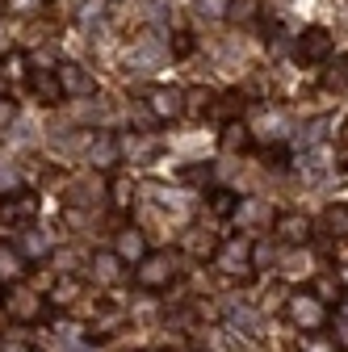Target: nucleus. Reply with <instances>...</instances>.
<instances>
[{
  "label": "nucleus",
  "instance_id": "5701e85b",
  "mask_svg": "<svg viewBox=\"0 0 348 352\" xmlns=\"http://www.w3.org/2000/svg\"><path fill=\"white\" fill-rule=\"evenodd\" d=\"M214 248H219V239H214L210 231H193V235H189V252H193V256H206V260H210Z\"/></svg>",
  "mask_w": 348,
  "mask_h": 352
},
{
  "label": "nucleus",
  "instance_id": "423d86ee",
  "mask_svg": "<svg viewBox=\"0 0 348 352\" xmlns=\"http://www.w3.org/2000/svg\"><path fill=\"white\" fill-rule=\"evenodd\" d=\"M143 101H147V109H151L155 122H177V118H185V88L155 84V88H147Z\"/></svg>",
  "mask_w": 348,
  "mask_h": 352
},
{
  "label": "nucleus",
  "instance_id": "39448f33",
  "mask_svg": "<svg viewBox=\"0 0 348 352\" xmlns=\"http://www.w3.org/2000/svg\"><path fill=\"white\" fill-rule=\"evenodd\" d=\"M5 311L17 319V323H42L51 315V302L42 298L38 289H25V285H13L9 294H5Z\"/></svg>",
  "mask_w": 348,
  "mask_h": 352
},
{
  "label": "nucleus",
  "instance_id": "c9c22d12",
  "mask_svg": "<svg viewBox=\"0 0 348 352\" xmlns=\"http://www.w3.org/2000/svg\"><path fill=\"white\" fill-rule=\"evenodd\" d=\"M139 352H147V348H139Z\"/></svg>",
  "mask_w": 348,
  "mask_h": 352
},
{
  "label": "nucleus",
  "instance_id": "72a5a7b5",
  "mask_svg": "<svg viewBox=\"0 0 348 352\" xmlns=\"http://www.w3.org/2000/svg\"><path fill=\"white\" fill-rule=\"evenodd\" d=\"M0 311H5V289H0Z\"/></svg>",
  "mask_w": 348,
  "mask_h": 352
},
{
  "label": "nucleus",
  "instance_id": "6ab92c4d",
  "mask_svg": "<svg viewBox=\"0 0 348 352\" xmlns=\"http://www.w3.org/2000/svg\"><path fill=\"white\" fill-rule=\"evenodd\" d=\"M210 210H214V218H235L239 197H235L231 189H214V193H210Z\"/></svg>",
  "mask_w": 348,
  "mask_h": 352
},
{
  "label": "nucleus",
  "instance_id": "2f4dec72",
  "mask_svg": "<svg viewBox=\"0 0 348 352\" xmlns=\"http://www.w3.org/2000/svg\"><path fill=\"white\" fill-rule=\"evenodd\" d=\"M9 9H38V0H9Z\"/></svg>",
  "mask_w": 348,
  "mask_h": 352
},
{
  "label": "nucleus",
  "instance_id": "c756f323",
  "mask_svg": "<svg viewBox=\"0 0 348 352\" xmlns=\"http://www.w3.org/2000/svg\"><path fill=\"white\" fill-rule=\"evenodd\" d=\"M336 319H340V323H344V327H348V294H344V298H340V302H336Z\"/></svg>",
  "mask_w": 348,
  "mask_h": 352
},
{
  "label": "nucleus",
  "instance_id": "f704fd0d",
  "mask_svg": "<svg viewBox=\"0 0 348 352\" xmlns=\"http://www.w3.org/2000/svg\"><path fill=\"white\" fill-rule=\"evenodd\" d=\"M5 9H9V0H0V13H5Z\"/></svg>",
  "mask_w": 348,
  "mask_h": 352
},
{
  "label": "nucleus",
  "instance_id": "b1692460",
  "mask_svg": "<svg viewBox=\"0 0 348 352\" xmlns=\"http://www.w3.org/2000/svg\"><path fill=\"white\" fill-rule=\"evenodd\" d=\"M193 47H197V38H193L189 30H177V34H172V55H177V59H189Z\"/></svg>",
  "mask_w": 348,
  "mask_h": 352
},
{
  "label": "nucleus",
  "instance_id": "2eb2a0df",
  "mask_svg": "<svg viewBox=\"0 0 348 352\" xmlns=\"http://www.w3.org/2000/svg\"><path fill=\"white\" fill-rule=\"evenodd\" d=\"M89 160H93L97 168H113V164L122 160V139H118V135H101V139L93 143Z\"/></svg>",
  "mask_w": 348,
  "mask_h": 352
},
{
  "label": "nucleus",
  "instance_id": "412c9836",
  "mask_svg": "<svg viewBox=\"0 0 348 352\" xmlns=\"http://www.w3.org/2000/svg\"><path fill=\"white\" fill-rule=\"evenodd\" d=\"M130 193H135V181H130V176H113V181H109V197H113L118 210L130 206Z\"/></svg>",
  "mask_w": 348,
  "mask_h": 352
},
{
  "label": "nucleus",
  "instance_id": "dca6fc26",
  "mask_svg": "<svg viewBox=\"0 0 348 352\" xmlns=\"http://www.w3.org/2000/svg\"><path fill=\"white\" fill-rule=\"evenodd\" d=\"M307 289H311V294H315V298H319L323 306H331V302H340V298H344V289H340L336 273H319V277H315V281H311Z\"/></svg>",
  "mask_w": 348,
  "mask_h": 352
},
{
  "label": "nucleus",
  "instance_id": "f257e3e1",
  "mask_svg": "<svg viewBox=\"0 0 348 352\" xmlns=\"http://www.w3.org/2000/svg\"><path fill=\"white\" fill-rule=\"evenodd\" d=\"M281 315L302 336H323L331 323V306H323L311 289H290V298L281 302Z\"/></svg>",
  "mask_w": 348,
  "mask_h": 352
},
{
  "label": "nucleus",
  "instance_id": "4468645a",
  "mask_svg": "<svg viewBox=\"0 0 348 352\" xmlns=\"http://www.w3.org/2000/svg\"><path fill=\"white\" fill-rule=\"evenodd\" d=\"M319 231L327 239H348V206L344 201H336V206H327L319 214Z\"/></svg>",
  "mask_w": 348,
  "mask_h": 352
},
{
  "label": "nucleus",
  "instance_id": "aec40b11",
  "mask_svg": "<svg viewBox=\"0 0 348 352\" xmlns=\"http://www.w3.org/2000/svg\"><path fill=\"white\" fill-rule=\"evenodd\" d=\"M93 264H97V269H93V273H97L101 281H122V269H118V264H122V260H118L113 252H101V256H97Z\"/></svg>",
  "mask_w": 348,
  "mask_h": 352
},
{
  "label": "nucleus",
  "instance_id": "f3484780",
  "mask_svg": "<svg viewBox=\"0 0 348 352\" xmlns=\"http://www.w3.org/2000/svg\"><path fill=\"white\" fill-rule=\"evenodd\" d=\"M219 143H223V151H248L252 135H248V126H243V122H231V126H223Z\"/></svg>",
  "mask_w": 348,
  "mask_h": 352
},
{
  "label": "nucleus",
  "instance_id": "473e14b6",
  "mask_svg": "<svg viewBox=\"0 0 348 352\" xmlns=\"http://www.w3.org/2000/svg\"><path fill=\"white\" fill-rule=\"evenodd\" d=\"M336 281H340V289H348V264H344V269L336 273Z\"/></svg>",
  "mask_w": 348,
  "mask_h": 352
},
{
  "label": "nucleus",
  "instance_id": "a878e982",
  "mask_svg": "<svg viewBox=\"0 0 348 352\" xmlns=\"http://www.w3.org/2000/svg\"><path fill=\"white\" fill-rule=\"evenodd\" d=\"M21 189V176L13 172V168H0V197H9V193H17Z\"/></svg>",
  "mask_w": 348,
  "mask_h": 352
},
{
  "label": "nucleus",
  "instance_id": "7ed1b4c3",
  "mask_svg": "<svg viewBox=\"0 0 348 352\" xmlns=\"http://www.w3.org/2000/svg\"><path fill=\"white\" fill-rule=\"evenodd\" d=\"M210 264H214V273L227 277V281H248V277L256 273V264H252V235L219 239V248H214Z\"/></svg>",
  "mask_w": 348,
  "mask_h": 352
},
{
  "label": "nucleus",
  "instance_id": "c85d7f7f",
  "mask_svg": "<svg viewBox=\"0 0 348 352\" xmlns=\"http://www.w3.org/2000/svg\"><path fill=\"white\" fill-rule=\"evenodd\" d=\"M336 143H340V155L348 160V118H344V126L336 130Z\"/></svg>",
  "mask_w": 348,
  "mask_h": 352
},
{
  "label": "nucleus",
  "instance_id": "393cba45",
  "mask_svg": "<svg viewBox=\"0 0 348 352\" xmlns=\"http://www.w3.org/2000/svg\"><path fill=\"white\" fill-rule=\"evenodd\" d=\"M0 72H5V80H25L30 76L21 55H5V59H0Z\"/></svg>",
  "mask_w": 348,
  "mask_h": 352
},
{
  "label": "nucleus",
  "instance_id": "f03ea898",
  "mask_svg": "<svg viewBox=\"0 0 348 352\" xmlns=\"http://www.w3.org/2000/svg\"><path fill=\"white\" fill-rule=\"evenodd\" d=\"M181 273V256L177 252H147L135 269H130V281H135L143 294H164Z\"/></svg>",
  "mask_w": 348,
  "mask_h": 352
},
{
  "label": "nucleus",
  "instance_id": "ddd939ff",
  "mask_svg": "<svg viewBox=\"0 0 348 352\" xmlns=\"http://www.w3.org/2000/svg\"><path fill=\"white\" fill-rule=\"evenodd\" d=\"M25 281V256L13 243H0V289Z\"/></svg>",
  "mask_w": 348,
  "mask_h": 352
},
{
  "label": "nucleus",
  "instance_id": "20e7f679",
  "mask_svg": "<svg viewBox=\"0 0 348 352\" xmlns=\"http://www.w3.org/2000/svg\"><path fill=\"white\" fill-rule=\"evenodd\" d=\"M331 51H336V38H331V30H323V25H307V30L298 34V42H294V59H298L302 67L327 63Z\"/></svg>",
  "mask_w": 348,
  "mask_h": 352
},
{
  "label": "nucleus",
  "instance_id": "bb28decb",
  "mask_svg": "<svg viewBox=\"0 0 348 352\" xmlns=\"http://www.w3.org/2000/svg\"><path fill=\"white\" fill-rule=\"evenodd\" d=\"M13 118H17V105H13L9 97H0V126H9Z\"/></svg>",
  "mask_w": 348,
  "mask_h": 352
},
{
  "label": "nucleus",
  "instance_id": "0eeeda50",
  "mask_svg": "<svg viewBox=\"0 0 348 352\" xmlns=\"http://www.w3.org/2000/svg\"><path fill=\"white\" fill-rule=\"evenodd\" d=\"M38 218V193L17 189L9 197H0V227H25Z\"/></svg>",
  "mask_w": 348,
  "mask_h": 352
},
{
  "label": "nucleus",
  "instance_id": "7c9ffc66",
  "mask_svg": "<svg viewBox=\"0 0 348 352\" xmlns=\"http://www.w3.org/2000/svg\"><path fill=\"white\" fill-rule=\"evenodd\" d=\"M101 9H105V5H101V0H93V5H84V13H80V17H84V21H89V17H97Z\"/></svg>",
  "mask_w": 348,
  "mask_h": 352
},
{
  "label": "nucleus",
  "instance_id": "4be33fe9",
  "mask_svg": "<svg viewBox=\"0 0 348 352\" xmlns=\"http://www.w3.org/2000/svg\"><path fill=\"white\" fill-rule=\"evenodd\" d=\"M210 101H214L210 88H189V93H185V113H206Z\"/></svg>",
  "mask_w": 348,
  "mask_h": 352
},
{
  "label": "nucleus",
  "instance_id": "cd10ccee",
  "mask_svg": "<svg viewBox=\"0 0 348 352\" xmlns=\"http://www.w3.org/2000/svg\"><path fill=\"white\" fill-rule=\"evenodd\" d=\"M0 352H34V344H25V340H0Z\"/></svg>",
  "mask_w": 348,
  "mask_h": 352
},
{
  "label": "nucleus",
  "instance_id": "1a4fd4ad",
  "mask_svg": "<svg viewBox=\"0 0 348 352\" xmlns=\"http://www.w3.org/2000/svg\"><path fill=\"white\" fill-rule=\"evenodd\" d=\"M273 235L281 239V243H290V248H302V243H307L311 239V218L307 214H277L273 218Z\"/></svg>",
  "mask_w": 348,
  "mask_h": 352
},
{
  "label": "nucleus",
  "instance_id": "f8f14e48",
  "mask_svg": "<svg viewBox=\"0 0 348 352\" xmlns=\"http://www.w3.org/2000/svg\"><path fill=\"white\" fill-rule=\"evenodd\" d=\"M243 109H248V97H243V93H219V97L210 101V109H206V113L219 122V126H231V122H239V118H243Z\"/></svg>",
  "mask_w": 348,
  "mask_h": 352
},
{
  "label": "nucleus",
  "instance_id": "6e6552de",
  "mask_svg": "<svg viewBox=\"0 0 348 352\" xmlns=\"http://www.w3.org/2000/svg\"><path fill=\"white\" fill-rule=\"evenodd\" d=\"M55 76H59L63 97L84 101V97H93V93H97V76H93L89 67H80V63H59V67H55Z\"/></svg>",
  "mask_w": 348,
  "mask_h": 352
},
{
  "label": "nucleus",
  "instance_id": "9b49d317",
  "mask_svg": "<svg viewBox=\"0 0 348 352\" xmlns=\"http://www.w3.org/2000/svg\"><path fill=\"white\" fill-rule=\"evenodd\" d=\"M113 256H118L122 264H130V269H135V264L147 256V239H143V231H135V227H122V231L113 235Z\"/></svg>",
  "mask_w": 348,
  "mask_h": 352
},
{
  "label": "nucleus",
  "instance_id": "9d476101",
  "mask_svg": "<svg viewBox=\"0 0 348 352\" xmlns=\"http://www.w3.org/2000/svg\"><path fill=\"white\" fill-rule=\"evenodd\" d=\"M25 84H30V93L38 97V105H59V101H63V88H59L55 67H51V72H47V67H30Z\"/></svg>",
  "mask_w": 348,
  "mask_h": 352
},
{
  "label": "nucleus",
  "instance_id": "a211bd4d",
  "mask_svg": "<svg viewBox=\"0 0 348 352\" xmlns=\"http://www.w3.org/2000/svg\"><path fill=\"white\" fill-rule=\"evenodd\" d=\"M323 88H327V93H348V59L327 63V72H323Z\"/></svg>",
  "mask_w": 348,
  "mask_h": 352
}]
</instances>
